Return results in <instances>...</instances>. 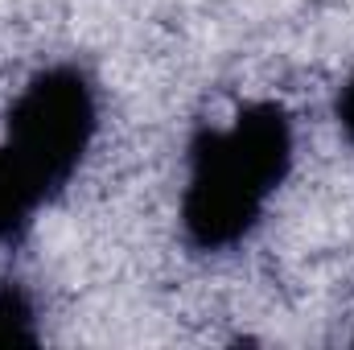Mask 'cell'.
<instances>
[{
	"mask_svg": "<svg viewBox=\"0 0 354 350\" xmlns=\"http://www.w3.org/2000/svg\"><path fill=\"white\" fill-rule=\"evenodd\" d=\"M288 124L276 107H252L227 132H210L194 149L185 190V227L202 248L239 239L264 210L288 169Z\"/></svg>",
	"mask_w": 354,
	"mask_h": 350,
	"instance_id": "1",
	"label": "cell"
},
{
	"mask_svg": "<svg viewBox=\"0 0 354 350\" xmlns=\"http://www.w3.org/2000/svg\"><path fill=\"white\" fill-rule=\"evenodd\" d=\"M95 128L91 91L79 75L54 71L21 95L0 149V239L29 223L33 206L79 165Z\"/></svg>",
	"mask_w": 354,
	"mask_h": 350,
	"instance_id": "2",
	"label": "cell"
},
{
	"mask_svg": "<svg viewBox=\"0 0 354 350\" xmlns=\"http://www.w3.org/2000/svg\"><path fill=\"white\" fill-rule=\"evenodd\" d=\"M342 124H346V132L354 136V83L346 87V95H342Z\"/></svg>",
	"mask_w": 354,
	"mask_h": 350,
	"instance_id": "3",
	"label": "cell"
}]
</instances>
